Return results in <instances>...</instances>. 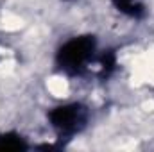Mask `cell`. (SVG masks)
Segmentation results:
<instances>
[{
    "instance_id": "1",
    "label": "cell",
    "mask_w": 154,
    "mask_h": 152,
    "mask_svg": "<svg viewBox=\"0 0 154 152\" xmlns=\"http://www.w3.org/2000/svg\"><path fill=\"white\" fill-rule=\"evenodd\" d=\"M97 41L93 36H79L66 41L57 50V66L68 75H81L93 59Z\"/></svg>"
},
{
    "instance_id": "2",
    "label": "cell",
    "mask_w": 154,
    "mask_h": 152,
    "mask_svg": "<svg viewBox=\"0 0 154 152\" xmlns=\"http://www.w3.org/2000/svg\"><path fill=\"white\" fill-rule=\"evenodd\" d=\"M88 109L82 104H65V106H57L48 113L50 125L56 129V132L59 136H74L77 132H81L86 123H88Z\"/></svg>"
},
{
    "instance_id": "3",
    "label": "cell",
    "mask_w": 154,
    "mask_h": 152,
    "mask_svg": "<svg viewBox=\"0 0 154 152\" xmlns=\"http://www.w3.org/2000/svg\"><path fill=\"white\" fill-rule=\"evenodd\" d=\"M111 2L120 13H124L129 18L140 20L145 16V5L140 0H111Z\"/></svg>"
},
{
    "instance_id": "4",
    "label": "cell",
    "mask_w": 154,
    "mask_h": 152,
    "mask_svg": "<svg viewBox=\"0 0 154 152\" xmlns=\"http://www.w3.org/2000/svg\"><path fill=\"white\" fill-rule=\"evenodd\" d=\"M27 149V143L18 134H0V150H18Z\"/></svg>"
},
{
    "instance_id": "5",
    "label": "cell",
    "mask_w": 154,
    "mask_h": 152,
    "mask_svg": "<svg viewBox=\"0 0 154 152\" xmlns=\"http://www.w3.org/2000/svg\"><path fill=\"white\" fill-rule=\"evenodd\" d=\"M116 66V57L113 52H104L100 57V75L102 77H109L111 72Z\"/></svg>"
}]
</instances>
